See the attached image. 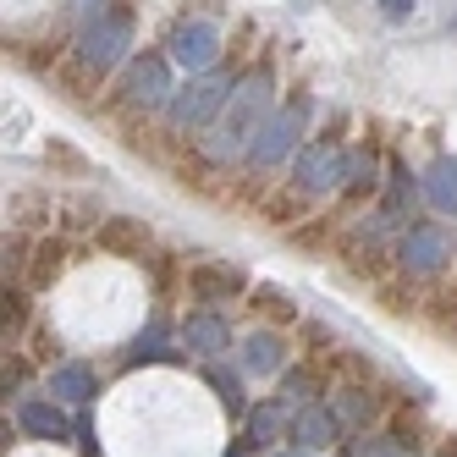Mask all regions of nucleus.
I'll use <instances>...</instances> for the list:
<instances>
[{
  "instance_id": "nucleus-1",
  "label": "nucleus",
  "mask_w": 457,
  "mask_h": 457,
  "mask_svg": "<svg viewBox=\"0 0 457 457\" xmlns=\"http://www.w3.org/2000/svg\"><path fill=\"white\" fill-rule=\"evenodd\" d=\"M270 111H276V78H270L265 67H253V72L232 88L226 111L215 116L210 154H215V160H248V144L259 138V127H265Z\"/></svg>"
},
{
  "instance_id": "nucleus-2",
  "label": "nucleus",
  "mask_w": 457,
  "mask_h": 457,
  "mask_svg": "<svg viewBox=\"0 0 457 457\" xmlns=\"http://www.w3.org/2000/svg\"><path fill=\"white\" fill-rule=\"evenodd\" d=\"M127 45H133V12H127V6H105L100 17H88L78 28V50L72 55L105 78L116 61H127Z\"/></svg>"
},
{
  "instance_id": "nucleus-3",
  "label": "nucleus",
  "mask_w": 457,
  "mask_h": 457,
  "mask_svg": "<svg viewBox=\"0 0 457 457\" xmlns=\"http://www.w3.org/2000/svg\"><path fill=\"white\" fill-rule=\"evenodd\" d=\"M303 121H309V100H303V94H292L281 111L265 116V127H259V138L248 144V160H243V166H248V171H276L281 160H292V154H298Z\"/></svg>"
},
{
  "instance_id": "nucleus-4",
  "label": "nucleus",
  "mask_w": 457,
  "mask_h": 457,
  "mask_svg": "<svg viewBox=\"0 0 457 457\" xmlns=\"http://www.w3.org/2000/svg\"><path fill=\"white\" fill-rule=\"evenodd\" d=\"M232 78L226 72H199V78H187L177 94H171V105H166V116H171V127L177 133H199V127H210L220 111H226V100H232Z\"/></svg>"
},
{
  "instance_id": "nucleus-5",
  "label": "nucleus",
  "mask_w": 457,
  "mask_h": 457,
  "mask_svg": "<svg viewBox=\"0 0 457 457\" xmlns=\"http://www.w3.org/2000/svg\"><path fill=\"white\" fill-rule=\"evenodd\" d=\"M347 171H353V160L337 138H314L292 154V187L309 193V199H325V193L347 187Z\"/></svg>"
},
{
  "instance_id": "nucleus-6",
  "label": "nucleus",
  "mask_w": 457,
  "mask_h": 457,
  "mask_svg": "<svg viewBox=\"0 0 457 457\" xmlns=\"http://www.w3.org/2000/svg\"><path fill=\"white\" fill-rule=\"evenodd\" d=\"M171 55H154V50H144V55H133L127 61V72H121V83H116V105H127V111H154V105H171Z\"/></svg>"
},
{
  "instance_id": "nucleus-7",
  "label": "nucleus",
  "mask_w": 457,
  "mask_h": 457,
  "mask_svg": "<svg viewBox=\"0 0 457 457\" xmlns=\"http://www.w3.org/2000/svg\"><path fill=\"white\" fill-rule=\"evenodd\" d=\"M397 265H403V276H441L452 265V232L441 220L408 226L403 243H397Z\"/></svg>"
},
{
  "instance_id": "nucleus-8",
  "label": "nucleus",
  "mask_w": 457,
  "mask_h": 457,
  "mask_svg": "<svg viewBox=\"0 0 457 457\" xmlns=\"http://www.w3.org/2000/svg\"><path fill=\"white\" fill-rule=\"evenodd\" d=\"M166 55L177 61L187 78L215 72V61H220V28H215L210 17H187V22H177L171 39H166Z\"/></svg>"
},
{
  "instance_id": "nucleus-9",
  "label": "nucleus",
  "mask_w": 457,
  "mask_h": 457,
  "mask_svg": "<svg viewBox=\"0 0 457 457\" xmlns=\"http://www.w3.org/2000/svg\"><path fill=\"white\" fill-rule=\"evenodd\" d=\"M237 292H253V281H248L243 265H220V259H204V265H193V270H187V298H193V303H204V309L232 303Z\"/></svg>"
},
{
  "instance_id": "nucleus-10",
  "label": "nucleus",
  "mask_w": 457,
  "mask_h": 457,
  "mask_svg": "<svg viewBox=\"0 0 457 457\" xmlns=\"http://www.w3.org/2000/svg\"><path fill=\"white\" fill-rule=\"evenodd\" d=\"M154 243L149 220H133V215H105L100 226H94V248L111 253V259H144Z\"/></svg>"
},
{
  "instance_id": "nucleus-11",
  "label": "nucleus",
  "mask_w": 457,
  "mask_h": 457,
  "mask_svg": "<svg viewBox=\"0 0 457 457\" xmlns=\"http://www.w3.org/2000/svg\"><path fill=\"white\" fill-rule=\"evenodd\" d=\"M347 424L337 419V408L331 403H309V408H298L292 413V441H298L303 452H325V446H342L347 436Z\"/></svg>"
},
{
  "instance_id": "nucleus-12",
  "label": "nucleus",
  "mask_w": 457,
  "mask_h": 457,
  "mask_svg": "<svg viewBox=\"0 0 457 457\" xmlns=\"http://www.w3.org/2000/svg\"><path fill=\"white\" fill-rule=\"evenodd\" d=\"M182 342H187V353L215 358V353L232 347V320H226L220 309H204V303H199V309L182 320Z\"/></svg>"
},
{
  "instance_id": "nucleus-13",
  "label": "nucleus",
  "mask_w": 457,
  "mask_h": 457,
  "mask_svg": "<svg viewBox=\"0 0 457 457\" xmlns=\"http://www.w3.org/2000/svg\"><path fill=\"white\" fill-rule=\"evenodd\" d=\"M17 424H22V436H34V441H67L72 436V424H67L55 397H28L17 408Z\"/></svg>"
},
{
  "instance_id": "nucleus-14",
  "label": "nucleus",
  "mask_w": 457,
  "mask_h": 457,
  "mask_svg": "<svg viewBox=\"0 0 457 457\" xmlns=\"http://www.w3.org/2000/svg\"><path fill=\"white\" fill-rule=\"evenodd\" d=\"M281 370H287V342L276 331H253L243 342V375H270V380H281Z\"/></svg>"
},
{
  "instance_id": "nucleus-15",
  "label": "nucleus",
  "mask_w": 457,
  "mask_h": 457,
  "mask_svg": "<svg viewBox=\"0 0 457 457\" xmlns=\"http://www.w3.org/2000/svg\"><path fill=\"white\" fill-rule=\"evenodd\" d=\"M50 397L83 408V403L100 397V375H94L88 364H55V370H50Z\"/></svg>"
},
{
  "instance_id": "nucleus-16",
  "label": "nucleus",
  "mask_w": 457,
  "mask_h": 457,
  "mask_svg": "<svg viewBox=\"0 0 457 457\" xmlns=\"http://www.w3.org/2000/svg\"><path fill=\"white\" fill-rule=\"evenodd\" d=\"M320 391H325V380H320V370H314V364H287V370H281V380H276V403L298 413V408H309V403L320 397Z\"/></svg>"
},
{
  "instance_id": "nucleus-17",
  "label": "nucleus",
  "mask_w": 457,
  "mask_h": 457,
  "mask_svg": "<svg viewBox=\"0 0 457 457\" xmlns=\"http://www.w3.org/2000/svg\"><path fill=\"white\" fill-rule=\"evenodd\" d=\"M331 408H337V419L347 424V430H370V424L380 419V397H375L370 386H358V380L337 391V397H331Z\"/></svg>"
},
{
  "instance_id": "nucleus-18",
  "label": "nucleus",
  "mask_w": 457,
  "mask_h": 457,
  "mask_svg": "<svg viewBox=\"0 0 457 457\" xmlns=\"http://www.w3.org/2000/svg\"><path fill=\"white\" fill-rule=\"evenodd\" d=\"M248 446H276V441H292V419L281 413V403H259L248 408Z\"/></svg>"
},
{
  "instance_id": "nucleus-19",
  "label": "nucleus",
  "mask_w": 457,
  "mask_h": 457,
  "mask_svg": "<svg viewBox=\"0 0 457 457\" xmlns=\"http://www.w3.org/2000/svg\"><path fill=\"white\" fill-rule=\"evenodd\" d=\"M61 270H67V243H61V237H45L39 248H34V259H28V287H34V292H45V287H55V276Z\"/></svg>"
},
{
  "instance_id": "nucleus-20",
  "label": "nucleus",
  "mask_w": 457,
  "mask_h": 457,
  "mask_svg": "<svg viewBox=\"0 0 457 457\" xmlns=\"http://www.w3.org/2000/svg\"><path fill=\"white\" fill-rule=\"evenodd\" d=\"M424 199L441 215H457V160H436V166L424 171Z\"/></svg>"
},
{
  "instance_id": "nucleus-21",
  "label": "nucleus",
  "mask_w": 457,
  "mask_h": 457,
  "mask_svg": "<svg viewBox=\"0 0 457 457\" xmlns=\"http://www.w3.org/2000/svg\"><path fill=\"white\" fill-rule=\"evenodd\" d=\"M309 193H298V187H281V193H270L265 199V220L270 226H298V220H309Z\"/></svg>"
},
{
  "instance_id": "nucleus-22",
  "label": "nucleus",
  "mask_w": 457,
  "mask_h": 457,
  "mask_svg": "<svg viewBox=\"0 0 457 457\" xmlns=\"http://www.w3.org/2000/svg\"><path fill=\"white\" fill-rule=\"evenodd\" d=\"M248 303H253L259 320H276V325H292V320H298V303H292L281 287H253V292H248Z\"/></svg>"
},
{
  "instance_id": "nucleus-23",
  "label": "nucleus",
  "mask_w": 457,
  "mask_h": 457,
  "mask_svg": "<svg viewBox=\"0 0 457 457\" xmlns=\"http://www.w3.org/2000/svg\"><path fill=\"white\" fill-rule=\"evenodd\" d=\"M204 380L215 386V397H220V408H226V413H232V419H248V397H243V380H237V375H226L220 364H210V370H204Z\"/></svg>"
},
{
  "instance_id": "nucleus-24",
  "label": "nucleus",
  "mask_w": 457,
  "mask_h": 457,
  "mask_svg": "<svg viewBox=\"0 0 457 457\" xmlns=\"http://www.w3.org/2000/svg\"><path fill=\"white\" fill-rule=\"evenodd\" d=\"M55 83H61V88H67V94H72V100H94V88H100V72H94V67H83V61L72 55V61H67V67H61V72H55Z\"/></svg>"
},
{
  "instance_id": "nucleus-25",
  "label": "nucleus",
  "mask_w": 457,
  "mask_h": 457,
  "mask_svg": "<svg viewBox=\"0 0 457 457\" xmlns=\"http://www.w3.org/2000/svg\"><path fill=\"white\" fill-rule=\"evenodd\" d=\"M337 457H397V441H391V436H370V430H353L337 446Z\"/></svg>"
},
{
  "instance_id": "nucleus-26",
  "label": "nucleus",
  "mask_w": 457,
  "mask_h": 457,
  "mask_svg": "<svg viewBox=\"0 0 457 457\" xmlns=\"http://www.w3.org/2000/svg\"><path fill=\"white\" fill-rule=\"evenodd\" d=\"M160 342H166V320H154L149 337H138L133 347H127V364H154V358H166V347H160Z\"/></svg>"
},
{
  "instance_id": "nucleus-27",
  "label": "nucleus",
  "mask_w": 457,
  "mask_h": 457,
  "mask_svg": "<svg viewBox=\"0 0 457 457\" xmlns=\"http://www.w3.org/2000/svg\"><path fill=\"white\" fill-rule=\"evenodd\" d=\"M375 298L386 303V314H419V298H413V287L403 292V281H375Z\"/></svg>"
},
{
  "instance_id": "nucleus-28",
  "label": "nucleus",
  "mask_w": 457,
  "mask_h": 457,
  "mask_svg": "<svg viewBox=\"0 0 457 457\" xmlns=\"http://www.w3.org/2000/svg\"><path fill=\"white\" fill-rule=\"evenodd\" d=\"M430 320L441 325V331H446V325H457V292H446V287L430 292Z\"/></svg>"
},
{
  "instance_id": "nucleus-29",
  "label": "nucleus",
  "mask_w": 457,
  "mask_h": 457,
  "mask_svg": "<svg viewBox=\"0 0 457 457\" xmlns=\"http://www.w3.org/2000/svg\"><path fill=\"white\" fill-rule=\"evenodd\" d=\"M28 325V292L6 281V331H22Z\"/></svg>"
},
{
  "instance_id": "nucleus-30",
  "label": "nucleus",
  "mask_w": 457,
  "mask_h": 457,
  "mask_svg": "<svg viewBox=\"0 0 457 457\" xmlns=\"http://www.w3.org/2000/svg\"><path fill=\"white\" fill-rule=\"evenodd\" d=\"M45 160H50V166H72V171H88V166H83V154H72L67 144H50V149H45Z\"/></svg>"
},
{
  "instance_id": "nucleus-31",
  "label": "nucleus",
  "mask_w": 457,
  "mask_h": 457,
  "mask_svg": "<svg viewBox=\"0 0 457 457\" xmlns=\"http://www.w3.org/2000/svg\"><path fill=\"white\" fill-rule=\"evenodd\" d=\"M380 17H386V22H403V17H413V0H380Z\"/></svg>"
},
{
  "instance_id": "nucleus-32",
  "label": "nucleus",
  "mask_w": 457,
  "mask_h": 457,
  "mask_svg": "<svg viewBox=\"0 0 457 457\" xmlns=\"http://www.w3.org/2000/svg\"><path fill=\"white\" fill-rule=\"evenodd\" d=\"M72 12L88 22V17H100V12H105V0H72Z\"/></svg>"
},
{
  "instance_id": "nucleus-33",
  "label": "nucleus",
  "mask_w": 457,
  "mask_h": 457,
  "mask_svg": "<svg viewBox=\"0 0 457 457\" xmlns=\"http://www.w3.org/2000/svg\"><path fill=\"white\" fill-rule=\"evenodd\" d=\"M287 457H314V452H303V446H298V452H287Z\"/></svg>"
},
{
  "instance_id": "nucleus-34",
  "label": "nucleus",
  "mask_w": 457,
  "mask_h": 457,
  "mask_svg": "<svg viewBox=\"0 0 457 457\" xmlns=\"http://www.w3.org/2000/svg\"><path fill=\"white\" fill-rule=\"evenodd\" d=\"M232 457H248V452H243V446H237V452H232Z\"/></svg>"
}]
</instances>
